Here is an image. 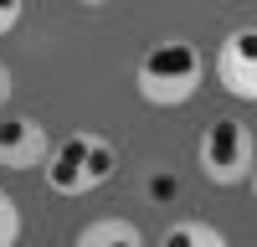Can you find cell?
I'll return each instance as SVG.
<instances>
[{"label": "cell", "mask_w": 257, "mask_h": 247, "mask_svg": "<svg viewBox=\"0 0 257 247\" xmlns=\"http://www.w3.org/2000/svg\"><path fill=\"white\" fill-rule=\"evenodd\" d=\"M11 93H16V77H11V67H6V62H0V108L11 103Z\"/></svg>", "instance_id": "11"}, {"label": "cell", "mask_w": 257, "mask_h": 247, "mask_svg": "<svg viewBox=\"0 0 257 247\" xmlns=\"http://www.w3.org/2000/svg\"><path fill=\"white\" fill-rule=\"evenodd\" d=\"M216 82H221L231 98L257 103V26L231 31L221 47H216Z\"/></svg>", "instance_id": "4"}, {"label": "cell", "mask_w": 257, "mask_h": 247, "mask_svg": "<svg viewBox=\"0 0 257 247\" xmlns=\"http://www.w3.org/2000/svg\"><path fill=\"white\" fill-rule=\"evenodd\" d=\"M175 196H180V175L170 170V165H149V170H144V201L165 206V201H175Z\"/></svg>", "instance_id": "8"}, {"label": "cell", "mask_w": 257, "mask_h": 247, "mask_svg": "<svg viewBox=\"0 0 257 247\" xmlns=\"http://www.w3.org/2000/svg\"><path fill=\"white\" fill-rule=\"evenodd\" d=\"M252 201H257V170H252Z\"/></svg>", "instance_id": "12"}, {"label": "cell", "mask_w": 257, "mask_h": 247, "mask_svg": "<svg viewBox=\"0 0 257 247\" xmlns=\"http://www.w3.org/2000/svg\"><path fill=\"white\" fill-rule=\"evenodd\" d=\"M77 247H144V237L123 216H98V221H88L77 232Z\"/></svg>", "instance_id": "6"}, {"label": "cell", "mask_w": 257, "mask_h": 247, "mask_svg": "<svg viewBox=\"0 0 257 247\" xmlns=\"http://www.w3.org/2000/svg\"><path fill=\"white\" fill-rule=\"evenodd\" d=\"M47 155H52V134L41 118L31 113L0 118V165L6 170H36V165H47Z\"/></svg>", "instance_id": "5"}, {"label": "cell", "mask_w": 257, "mask_h": 247, "mask_svg": "<svg viewBox=\"0 0 257 247\" xmlns=\"http://www.w3.org/2000/svg\"><path fill=\"white\" fill-rule=\"evenodd\" d=\"M21 6H26V0H0V36H6V31H16Z\"/></svg>", "instance_id": "10"}, {"label": "cell", "mask_w": 257, "mask_h": 247, "mask_svg": "<svg viewBox=\"0 0 257 247\" xmlns=\"http://www.w3.org/2000/svg\"><path fill=\"white\" fill-rule=\"evenodd\" d=\"M201 72H206L201 52L190 47L185 36H165V41H155V47L139 57L134 82H139L144 103H155V108H180L185 98H196Z\"/></svg>", "instance_id": "1"}, {"label": "cell", "mask_w": 257, "mask_h": 247, "mask_svg": "<svg viewBox=\"0 0 257 247\" xmlns=\"http://www.w3.org/2000/svg\"><path fill=\"white\" fill-rule=\"evenodd\" d=\"M82 6H103V0H82Z\"/></svg>", "instance_id": "13"}, {"label": "cell", "mask_w": 257, "mask_h": 247, "mask_svg": "<svg viewBox=\"0 0 257 247\" xmlns=\"http://www.w3.org/2000/svg\"><path fill=\"white\" fill-rule=\"evenodd\" d=\"M41 170H47V185L57 196H88L118 170V150L103 134H67L62 144H52Z\"/></svg>", "instance_id": "2"}, {"label": "cell", "mask_w": 257, "mask_h": 247, "mask_svg": "<svg viewBox=\"0 0 257 247\" xmlns=\"http://www.w3.org/2000/svg\"><path fill=\"white\" fill-rule=\"evenodd\" d=\"M21 242V206L11 191H0V247H16Z\"/></svg>", "instance_id": "9"}, {"label": "cell", "mask_w": 257, "mask_h": 247, "mask_svg": "<svg viewBox=\"0 0 257 247\" xmlns=\"http://www.w3.org/2000/svg\"><path fill=\"white\" fill-rule=\"evenodd\" d=\"M160 247H231L211 221H175V226H165V237H160Z\"/></svg>", "instance_id": "7"}, {"label": "cell", "mask_w": 257, "mask_h": 247, "mask_svg": "<svg viewBox=\"0 0 257 247\" xmlns=\"http://www.w3.org/2000/svg\"><path fill=\"white\" fill-rule=\"evenodd\" d=\"M196 155H201L206 180H216V185H242V180H252V170H257V139H252V129H247L242 118H216V124H206Z\"/></svg>", "instance_id": "3"}]
</instances>
